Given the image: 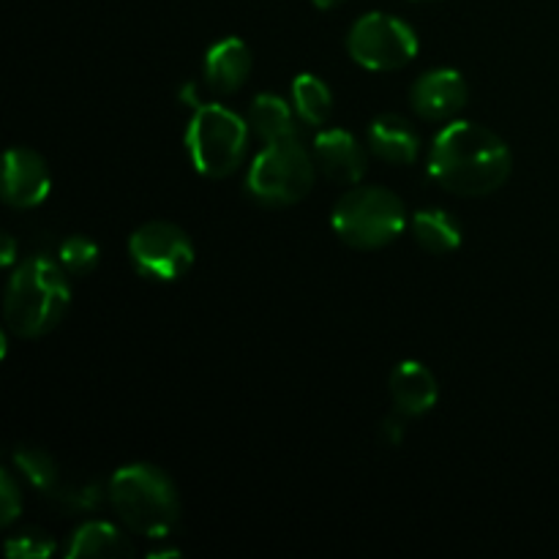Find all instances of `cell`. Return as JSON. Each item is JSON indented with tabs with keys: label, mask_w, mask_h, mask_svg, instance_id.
<instances>
[{
	"label": "cell",
	"mask_w": 559,
	"mask_h": 559,
	"mask_svg": "<svg viewBox=\"0 0 559 559\" xmlns=\"http://www.w3.org/2000/svg\"><path fill=\"white\" fill-rule=\"evenodd\" d=\"M71 559H87V557H131L134 555V546L131 540L120 533L115 524L107 522H87L71 538L69 551Z\"/></svg>",
	"instance_id": "2e32d148"
},
{
	"label": "cell",
	"mask_w": 559,
	"mask_h": 559,
	"mask_svg": "<svg viewBox=\"0 0 559 559\" xmlns=\"http://www.w3.org/2000/svg\"><path fill=\"white\" fill-rule=\"evenodd\" d=\"M71 304V287L60 262L31 257L11 276L5 289V325L20 338L55 331Z\"/></svg>",
	"instance_id": "7a4b0ae2"
},
{
	"label": "cell",
	"mask_w": 559,
	"mask_h": 559,
	"mask_svg": "<svg viewBox=\"0 0 559 559\" xmlns=\"http://www.w3.org/2000/svg\"><path fill=\"white\" fill-rule=\"evenodd\" d=\"M14 254H16V240H14V235L5 233L3 235V265L5 267H9L11 262H14Z\"/></svg>",
	"instance_id": "cb8c5ba5"
},
{
	"label": "cell",
	"mask_w": 559,
	"mask_h": 559,
	"mask_svg": "<svg viewBox=\"0 0 559 559\" xmlns=\"http://www.w3.org/2000/svg\"><path fill=\"white\" fill-rule=\"evenodd\" d=\"M129 254L136 271L153 282H178L194 265L191 238L169 222H147L131 235Z\"/></svg>",
	"instance_id": "ba28073f"
},
{
	"label": "cell",
	"mask_w": 559,
	"mask_h": 559,
	"mask_svg": "<svg viewBox=\"0 0 559 559\" xmlns=\"http://www.w3.org/2000/svg\"><path fill=\"white\" fill-rule=\"evenodd\" d=\"M52 189L47 158L31 147H11L3 167V200L16 211H27L47 200Z\"/></svg>",
	"instance_id": "30bf717a"
},
{
	"label": "cell",
	"mask_w": 559,
	"mask_h": 559,
	"mask_svg": "<svg viewBox=\"0 0 559 559\" xmlns=\"http://www.w3.org/2000/svg\"><path fill=\"white\" fill-rule=\"evenodd\" d=\"M467 82L459 71L437 69L426 71L413 85V107L426 120H448L467 104Z\"/></svg>",
	"instance_id": "8fae6325"
},
{
	"label": "cell",
	"mask_w": 559,
	"mask_h": 559,
	"mask_svg": "<svg viewBox=\"0 0 559 559\" xmlns=\"http://www.w3.org/2000/svg\"><path fill=\"white\" fill-rule=\"evenodd\" d=\"M158 557H180L178 549H169V551H151V559H158Z\"/></svg>",
	"instance_id": "484cf974"
},
{
	"label": "cell",
	"mask_w": 559,
	"mask_h": 559,
	"mask_svg": "<svg viewBox=\"0 0 559 559\" xmlns=\"http://www.w3.org/2000/svg\"><path fill=\"white\" fill-rule=\"evenodd\" d=\"M314 162L331 180L344 186L360 183L366 175V151L353 134L342 129L322 131L314 142Z\"/></svg>",
	"instance_id": "7c38bea8"
},
{
	"label": "cell",
	"mask_w": 559,
	"mask_h": 559,
	"mask_svg": "<svg viewBox=\"0 0 559 559\" xmlns=\"http://www.w3.org/2000/svg\"><path fill=\"white\" fill-rule=\"evenodd\" d=\"M109 502L120 522L145 538H164L180 519V497L173 478L153 464L120 467L109 480Z\"/></svg>",
	"instance_id": "3957f363"
},
{
	"label": "cell",
	"mask_w": 559,
	"mask_h": 559,
	"mask_svg": "<svg viewBox=\"0 0 559 559\" xmlns=\"http://www.w3.org/2000/svg\"><path fill=\"white\" fill-rule=\"evenodd\" d=\"M249 126L260 140L284 142L298 136V126H295L293 109L284 104V98L273 96V93H262L251 102L249 107Z\"/></svg>",
	"instance_id": "e0dca14e"
},
{
	"label": "cell",
	"mask_w": 559,
	"mask_h": 559,
	"mask_svg": "<svg viewBox=\"0 0 559 559\" xmlns=\"http://www.w3.org/2000/svg\"><path fill=\"white\" fill-rule=\"evenodd\" d=\"M347 49L364 69L396 71L418 55V36L407 22L382 11L360 16L347 36Z\"/></svg>",
	"instance_id": "52a82bcc"
},
{
	"label": "cell",
	"mask_w": 559,
	"mask_h": 559,
	"mask_svg": "<svg viewBox=\"0 0 559 559\" xmlns=\"http://www.w3.org/2000/svg\"><path fill=\"white\" fill-rule=\"evenodd\" d=\"M311 3H314L317 9H336V5L344 3V0H311Z\"/></svg>",
	"instance_id": "d4e9b609"
},
{
	"label": "cell",
	"mask_w": 559,
	"mask_h": 559,
	"mask_svg": "<svg viewBox=\"0 0 559 559\" xmlns=\"http://www.w3.org/2000/svg\"><path fill=\"white\" fill-rule=\"evenodd\" d=\"M0 502H3V519H0V524L9 527V524L16 522V516L22 513L20 486H16L14 475H11L9 469H3V475H0Z\"/></svg>",
	"instance_id": "7402d4cb"
},
{
	"label": "cell",
	"mask_w": 559,
	"mask_h": 559,
	"mask_svg": "<svg viewBox=\"0 0 559 559\" xmlns=\"http://www.w3.org/2000/svg\"><path fill=\"white\" fill-rule=\"evenodd\" d=\"M369 145L377 158L388 164H413L418 158L420 136L402 115H380L369 129Z\"/></svg>",
	"instance_id": "9a60e30c"
},
{
	"label": "cell",
	"mask_w": 559,
	"mask_h": 559,
	"mask_svg": "<svg viewBox=\"0 0 559 559\" xmlns=\"http://www.w3.org/2000/svg\"><path fill=\"white\" fill-rule=\"evenodd\" d=\"M391 396L396 404V413L404 418H418L426 415L440 399L435 374L418 360H404L391 374Z\"/></svg>",
	"instance_id": "4fadbf2b"
},
{
	"label": "cell",
	"mask_w": 559,
	"mask_h": 559,
	"mask_svg": "<svg viewBox=\"0 0 559 559\" xmlns=\"http://www.w3.org/2000/svg\"><path fill=\"white\" fill-rule=\"evenodd\" d=\"M58 262L69 276H91L98 265V246L93 240L82 238V235L66 238L58 249Z\"/></svg>",
	"instance_id": "ffe728a7"
},
{
	"label": "cell",
	"mask_w": 559,
	"mask_h": 559,
	"mask_svg": "<svg viewBox=\"0 0 559 559\" xmlns=\"http://www.w3.org/2000/svg\"><path fill=\"white\" fill-rule=\"evenodd\" d=\"M413 235L418 246L429 254H448L462 246V224L448 211H420L413 218Z\"/></svg>",
	"instance_id": "ac0fdd59"
},
{
	"label": "cell",
	"mask_w": 559,
	"mask_h": 559,
	"mask_svg": "<svg viewBox=\"0 0 559 559\" xmlns=\"http://www.w3.org/2000/svg\"><path fill=\"white\" fill-rule=\"evenodd\" d=\"M251 66H254L251 49L240 38H224V41L213 44L207 49L205 80L213 93L233 96V93H238L246 85Z\"/></svg>",
	"instance_id": "5bb4252c"
},
{
	"label": "cell",
	"mask_w": 559,
	"mask_h": 559,
	"mask_svg": "<svg viewBox=\"0 0 559 559\" xmlns=\"http://www.w3.org/2000/svg\"><path fill=\"white\" fill-rule=\"evenodd\" d=\"M317 162L309 156L300 140L271 142L254 158L246 178V191L251 200L267 207H287L304 200L314 186Z\"/></svg>",
	"instance_id": "8992f818"
},
{
	"label": "cell",
	"mask_w": 559,
	"mask_h": 559,
	"mask_svg": "<svg viewBox=\"0 0 559 559\" xmlns=\"http://www.w3.org/2000/svg\"><path fill=\"white\" fill-rule=\"evenodd\" d=\"M249 129L233 109L222 104H202L191 115L186 131L191 164L205 178H227L240 167L249 145Z\"/></svg>",
	"instance_id": "5b68a950"
},
{
	"label": "cell",
	"mask_w": 559,
	"mask_h": 559,
	"mask_svg": "<svg viewBox=\"0 0 559 559\" xmlns=\"http://www.w3.org/2000/svg\"><path fill=\"white\" fill-rule=\"evenodd\" d=\"M333 233L353 249H382L407 227V207L382 186H358L333 207Z\"/></svg>",
	"instance_id": "277c9868"
},
{
	"label": "cell",
	"mask_w": 559,
	"mask_h": 559,
	"mask_svg": "<svg viewBox=\"0 0 559 559\" xmlns=\"http://www.w3.org/2000/svg\"><path fill=\"white\" fill-rule=\"evenodd\" d=\"M5 555L11 559H47L55 555V540L38 530H25L5 540Z\"/></svg>",
	"instance_id": "44dd1931"
},
{
	"label": "cell",
	"mask_w": 559,
	"mask_h": 559,
	"mask_svg": "<svg viewBox=\"0 0 559 559\" xmlns=\"http://www.w3.org/2000/svg\"><path fill=\"white\" fill-rule=\"evenodd\" d=\"M293 102L295 112L304 123L309 126H322L328 118H331L333 109V96L331 87L314 74H300L298 80L293 82Z\"/></svg>",
	"instance_id": "d6986e66"
},
{
	"label": "cell",
	"mask_w": 559,
	"mask_h": 559,
	"mask_svg": "<svg viewBox=\"0 0 559 559\" xmlns=\"http://www.w3.org/2000/svg\"><path fill=\"white\" fill-rule=\"evenodd\" d=\"M14 464L41 495L52 497V500L63 502V506L76 508V511H96L102 506V486L71 484V480H66L58 462L47 451H41V448L20 445L14 451Z\"/></svg>",
	"instance_id": "9c48e42d"
},
{
	"label": "cell",
	"mask_w": 559,
	"mask_h": 559,
	"mask_svg": "<svg viewBox=\"0 0 559 559\" xmlns=\"http://www.w3.org/2000/svg\"><path fill=\"white\" fill-rule=\"evenodd\" d=\"M382 437H385L388 445H399L404 437V424H402V413L391 415V418L382 424Z\"/></svg>",
	"instance_id": "603a6c76"
},
{
	"label": "cell",
	"mask_w": 559,
	"mask_h": 559,
	"mask_svg": "<svg viewBox=\"0 0 559 559\" xmlns=\"http://www.w3.org/2000/svg\"><path fill=\"white\" fill-rule=\"evenodd\" d=\"M513 156L506 140L486 126L453 120L435 136L429 173L459 197H486L511 178Z\"/></svg>",
	"instance_id": "6da1fadb"
}]
</instances>
